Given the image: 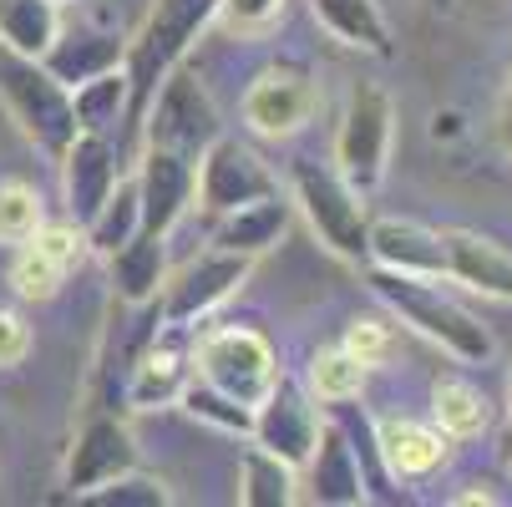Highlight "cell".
I'll list each match as a JSON object with an SVG mask.
<instances>
[{
	"instance_id": "cell-1",
	"label": "cell",
	"mask_w": 512,
	"mask_h": 507,
	"mask_svg": "<svg viewBox=\"0 0 512 507\" xmlns=\"http://www.w3.org/2000/svg\"><path fill=\"white\" fill-rule=\"evenodd\" d=\"M365 279H371V289L391 305V315H401L416 335H426L431 345H442L452 360H462V366H487L492 330L467 305H457L436 279H426V274H396V269H376V264H371V274H365Z\"/></svg>"
},
{
	"instance_id": "cell-20",
	"label": "cell",
	"mask_w": 512,
	"mask_h": 507,
	"mask_svg": "<svg viewBox=\"0 0 512 507\" xmlns=\"http://www.w3.org/2000/svg\"><path fill=\"white\" fill-rule=\"evenodd\" d=\"M289 208H295V203L274 188V193H264L254 203H239L234 213H218V219H213V249L249 254V259L269 254L284 239V229H289Z\"/></svg>"
},
{
	"instance_id": "cell-10",
	"label": "cell",
	"mask_w": 512,
	"mask_h": 507,
	"mask_svg": "<svg viewBox=\"0 0 512 507\" xmlns=\"http://www.w3.org/2000/svg\"><path fill=\"white\" fill-rule=\"evenodd\" d=\"M315 112H320V82L305 66H289V61L264 66L244 92V122L254 137H269V142L305 132L315 122Z\"/></svg>"
},
{
	"instance_id": "cell-24",
	"label": "cell",
	"mask_w": 512,
	"mask_h": 507,
	"mask_svg": "<svg viewBox=\"0 0 512 507\" xmlns=\"http://www.w3.org/2000/svg\"><path fill=\"white\" fill-rule=\"evenodd\" d=\"M61 31V6L56 0H0V51L16 56H46V46Z\"/></svg>"
},
{
	"instance_id": "cell-19",
	"label": "cell",
	"mask_w": 512,
	"mask_h": 507,
	"mask_svg": "<svg viewBox=\"0 0 512 507\" xmlns=\"http://www.w3.org/2000/svg\"><path fill=\"white\" fill-rule=\"evenodd\" d=\"M442 254H447V279L477 289L487 300L512 305V254L472 229H442Z\"/></svg>"
},
{
	"instance_id": "cell-5",
	"label": "cell",
	"mask_w": 512,
	"mask_h": 507,
	"mask_svg": "<svg viewBox=\"0 0 512 507\" xmlns=\"http://www.w3.org/2000/svg\"><path fill=\"white\" fill-rule=\"evenodd\" d=\"M0 102H6L11 122L36 142L41 153L61 158L66 142L77 137V112H71V87H61L46 61L0 51Z\"/></svg>"
},
{
	"instance_id": "cell-9",
	"label": "cell",
	"mask_w": 512,
	"mask_h": 507,
	"mask_svg": "<svg viewBox=\"0 0 512 507\" xmlns=\"http://www.w3.org/2000/svg\"><path fill=\"white\" fill-rule=\"evenodd\" d=\"M249 254H229V249H208L193 264H183L173 279H163L158 295V315L163 325H198L208 320L224 300L239 295V284L249 279Z\"/></svg>"
},
{
	"instance_id": "cell-14",
	"label": "cell",
	"mask_w": 512,
	"mask_h": 507,
	"mask_svg": "<svg viewBox=\"0 0 512 507\" xmlns=\"http://www.w3.org/2000/svg\"><path fill=\"white\" fill-rule=\"evenodd\" d=\"M61 163V193H66V219L87 229L92 213L107 203V193L122 178V158H117V142L107 132H77L66 142Z\"/></svg>"
},
{
	"instance_id": "cell-4",
	"label": "cell",
	"mask_w": 512,
	"mask_h": 507,
	"mask_svg": "<svg viewBox=\"0 0 512 507\" xmlns=\"http://www.w3.org/2000/svg\"><path fill=\"white\" fill-rule=\"evenodd\" d=\"M391 142H396V102L386 87L376 82H355L335 127V168L340 178L371 198L386 183V163H391Z\"/></svg>"
},
{
	"instance_id": "cell-32",
	"label": "cell",
	"mask_w": 512,
	"mask_h": 507,
	"mask_svg": "<svg viewBox=\"0 0 512 507\" xmlns=\"http://www.w3.org/2000/svg\"><path fill=\"white\" fill-rule=\"evenodd\" d=\"M310 391L320 396V401H355L360 391H365V366L345 350V345H325V350H315V360H310Z\"/></svg>"
},
{
	"instance_id": "cell-34",
	"label": "cell",
	"mask_w": 512,
	"mask_h": 507,
	"mask_svg": "<svg viewBox=\"0 0 512 507\" xmlns=\"http://www.w3.org/2000/svg\"><path fill=\"white\" fill-rule=\"evenodd\" d=\"M66 269L41 249V244H16V264H11V284H16V295L21 300H51L56 289H61Z\"/></svg>"
},
{
	"instance_id": "cell-12",
	"label": "cell",
	"mask_w": 512,
	"mask_h": 507,
	"mask_svg": "<svg viewBox=\"0 0 512 507\" xmlns=\"http://www.w3.org/2000/svg\"><path fill=\"white\" fill-rule=\"evenodd\" d=\"M127 467H137L132 431H127V421L112 406H97L77 426V437H71V447L61 457V487H66V497H82V492L102 487L107 477H117Z\"/></svg>"
},
{
	"instance_id": "cell-41",
	"label": "cell",
	"mask_w": 512,
	"mask_h": 507,
	"mask_svg": "<svg viewBox=\"0 0 512 507\" xmlns=\"http://www.w3.org/2000/svg\"><path fill=\"white\" fill-rule=\"evenodd\" d=\"M56 6H66V0H56Z\"/></svg>"
},
{
	"instance_id": "cell-30",
	"label": "cell",
	"mask_w": 512,
	"mask_h": 507,
	"mask_svg": "<svg viewBox=\"0 0 512 507\" xmlns=\"http://www.w3.org/2000/svg\"><path fill=\"white\" fill-rule=\"evenodd\" d=\"M178 406H183L193 421H203V426H213V431H224V437H249V431H254V406H244V401H234L229 391L208 386L203 376H188Z\"/></svg>"
},
{
	"instance_id": "cell-38",
	"label": "cell",
	"mask_w": 512,
	"mask_h": 507,
	"mask_svg": "<svg viewBox=\"0 0 512 507\" xmlns=\"http://www.w3.org/2000/svg\"><path fill=\"white\" fill-rule=\"evenodd\" d=\"M497 132H502V148L512 153V77H507V92H502V107H497Z\"/></svg>"
},
{
	"instance_id": "cell-27",
	"label": "cell",
	"mask_w": 512,
	"mask_h": 507,
	"mask_svg": "<svg viewBox=\"0 0 512 507\" xmlns=\"http://www.w3.org/2000/svg\"><path fill=\"white\" fill-rule=\"evenodd\" d=\"M137 229H142L137 178H117V188L107 193V203L92 213V224H87L82 234H87V249H92V254H112V249H122Z\"/></svg>"
},
{
	"instance_id": "cell-23",
	"label": "cell",
	"mask_w": 512,
	"mask_h": 507,
	"mask_svg": "<svg viewBox=\"0 0 512 507\" xmlns=\"http://www.w3.org/2000/svg\"><path fill=\"white\" fill-rule=\"evenodd\" d=\"M310 16L320 21L325 36H335L340 46L350 51H365V56H396V41H391V21L381 11V0H310Z\"/></svg>"
},
{
	"instance_id": "cell-36",
	"label": "cell",
	"mask_w": 512,
	"mask_h": 507,
	"mask_svg": "<svg viewBox=\"0 0 512 507\" xmlns=\"http://www.w3.org/2000/svg\"><path fill=\"white\" fill-rule=\"evenodd\" d=\"M365 371L371 366H386L391 360V350H396V335H391V325H381V320H350V330H345V340H340Z\"/></svg>"
},
{
	"instance_id": "cell-35",
	"label": "cell",
	"mask_w": 512,
	"mask_h": 507,
	"mask_svg": "<svg viewBox=\"0 0 512 507\" xmlns=\"http://www.w3.org/2000/svg\"><path fill=\"white\" fill-rule=\"evenodd\" d=\"M284 6L289 0H218L213 21H224L234 36H259V31H269L284 16Z\"/></svg>"
},
{
	"instance_id": "cell-21",
	"label": "cell",
	"mask_w": 512,
	"mask_h": 507,
	"mask_svg": "<svg viewBox=\"0 0 512 507\" xmlns=\"http://www.w3.org/2000/svg\"><path fill=\"white\" fill-rule=\"evenodd\" d=\"M107 269H112V295L127 305V310H148L158 295H163V279H168V249L158 234L137 229L122 249L107 254Z\"/></svg>"
},
{
	"instance_id": "cell-26",
	"label": "cell",
	"mask_w": 512,
	"mask_h": 507,
	"mask_svg": "<svg viewBox=\"0 0 512 507\" xmlns=\"http://www.w3.org/2000/svg\"><path fill=\"white\" fill-rule=\"evenodd\" d=\"M295 497H300L295 492V467L279 462L274 452H264L254 442L239 462V502L244 507H289Z\"/></svg>"
},
{
	"instance_id": "cell-6",
	"label": "cell",
	"mask_w": 512,
	"mask_h": 507,
	"mask_svg": "<svg viewBox=\"0 0 512 507\" xmlns=\"http://www.w3.org/2000/svg\"><path fill=\"white\" fill-rule=\"evenodd\" d=\"M193 376H203L218 391H229L244 406H259L264 391L279 381V360H274V345L259 330L224 325V330H208L193 345Z\"/></svg>"
},
{
	"instance_id": "cell-18",
	"label": "cell",
	"mask_w": 512,
	"mask_h": 507,
	"mask_svg": "<svg viewBox=\"0 0 512 507\" xmlns=\"http://www.w3.org/2000/svg\"><path fill=\"white\" fill-rule=\"evenodd\" d=\"M305 472H310V497L320 507H360L365 502V477H360L355 447H350L345 426L335 416L320 421V437H315V452H310Z\"/></svg>"
},
{
	"instance_id": "cell-29",
	"label": "cell",
	"mask_w": 512,
	"mask_h": 507,
	"mask_svg": "<svg viewBox=\"0 0 512 507\" xmlns=\"http://www.w3.org/2000/svg\"><path fill=\"white\" fill-rule=\"evenodd\" d=\"M335 421L345 426V437H350V447H355V462H360V477H365V502H401L396 477L386 472L381 447H376V426L365 421V416H355L350 401H335Z\"/></svg>"
},
{
	"instance_id": "cell-33",
	"label": "cell",
	"mask_w": 512,
	"mask_h": 507,
	"mask_svg": "<svg viewBox=\"0 0 512 507\" xmlns=\"http://www.w3.org/2000/svg\"><path fill=\"white\" fill-rule=\"evenodd\" d=\"M46 224V203L26 178L0 183V244H26Z\"/></svg>"
},
{
	"instance_id": "cell-28",
	"label": "cell",
	"mask_w": 512,
	"mask_h": 507,
	"mask_svg": "<svg viewBox=\"0 0 512 507\" xmlns=\"http://www.w3.org/2000/svg\"><path fill=\"white\" fill-rule=\"evenodd\" d=\"M71 112H77V132H107L112 137L117 117H127V77H122V66L71 87Z\"/></svg>"
},
{
	"instance_id": "cell-2",
	"label": "cell",
	"mask_w": 512,
	"mask_h": 507,
	"mask_svg": "<svg viewBox=\"0 0 512 507\" xmlns=\"http://www.w3.org/2000/svg\"><path fill=\"white\" fill-rule=\"evenodd\" d=\"M218 0H153L142 31L127 41L122 51V77H127V127L137 132L142 112H148L158 82L173 66H183L188 46L203 36V26L213 21Z\"/></svg>"
},
{
	"instance_id": "cell-13",
	"label": "cell",
	"mask_w": 512,
	"mask_h": 507,
	"mask_svg": "<svg viewBox=\"0 0 512 507\" xmlns=\"http://www.w3.org/2000/svg\"><path fill=\"white\" fill-rule=\"evenodd\" d=\"M249 437L264 447V452H274L279 462H289V467H305L310 462V452H315V437H320V416H315V401H310V391L295 381V376H284L279 371V381L264 391V401L254 406V431Z\"/></svg>"
},
{
	"instance_id": "cell-22",
	"label": "cell",
	"mask_w": 512,
	"mask_h": 507,
	"mask_svg": "<svg viewBox=\"0 0 512 507\" xmlns=\"http://www.w3.org/2000/svg\"><path fill=\"white\" fill-rule=\"evenodd\" d=\"M122 51L127 41L112 36V31H92V26H77V31H56V41L46 46V71L61 82V87H77L87 77H102V71H117L122 66Z\"/></svg>"
},
{
	"instance_id": "cell-8",
	"label": "cell",
	"mask_w": 512,
	"mask_h": 507,
	"mask_svg": "<svg viewBox=\"0 0 512 507\" xmlns=\"http://www.w3.org/2000/svg\"><path fill=\"white\" fill-rule=\"evenodd\" d=\"M279 178L269 173V163L239 137H224L218 132L208 148L198 153V183H193V203L203 213H234L239 203H254L264 193H274Z\"/></svg>"
},
{
	"instance_id": "cell-37",
	"label": "cell",
	"mask_w": 512,
	"mask_h": 507,
	"mask_svg": "<svg viewBox=\"0 0 512 507\" xmlns=\"http://www.w3.org/2000/svg\"><path fill=\"white\" fill-rule=\"evenodd\" d=\"M26 350H31V330H26V320L11 315V310H0V366H21Z\"/></svg>"
},
{
	"instance_id": "cell-11",
	"label": "cell",
	"mask_w": 512,
	"mask_h": 507,
	"mask_svg": "<svg viewBox=\"0 0 512 507\" xmlns=\"http://www.w3.org/2000/svg\"><path fill=\"white\" fill-rule=\"evenodd\" d=\"M193 376V345H188V325H158V335H148L137 345V355L127 360V381H122V406L127 411H158L173 406L183 396Z\"/></svg>"
},
{
	"instance_id": "cell-25",
	"label": "cell",
	"mask_w": 512,
	"mask_h": 507,
	"mask_svg": "<svg viewBox=\"0 0 512 507\" xmlns=\"http://www.w3.org/2000/svg\"><path fill=\"white\" fill-rule=\"evenodd\" d=\"M487 396L472 386V381H462V376H447V381H436V391H431V421L447 431L452 442H472V437H482L487 431Z\"/></svg>"
},
{
	"instance_id": "cell-39",
	"label": "cell",
	"mask_w": 512,
	"mask_h": 507,
	"mask_svg": "<svg viewBox=\"0 0 512 507\" xmlns=\"http://www.w3.org/2000/svg\"><path fill=\"white\" fill-rule=\"evenodd\" d=\"M436 6H457V0H436Z\"/></svg>"
},
{
	"instance_id": "cell-16",
	"label": "cell",
	"mask_w": 512,
	"mask_h": 507,
	"mask_svg": "<svg viewBox=\"0 0 512 507\" xmlns=\"http://www.w3.org/2000/svg\"><path fill=\"white\" fill-rule=\"evenodd\" d=\"M376 426V447L381 462L396 482H421L431 472H442L452 457V437L436 421H411V416H381Z\"/></svg>"
},
{
	"instance_id": "cell-7",
	"label": "cell",
	"mask_w": 512,
	"mask_h": 507,
	"mask_svg": "<svg viewBox=\"0 0 512 507\" xmlns=\"http://www.w3.org/2000/svg\"><path fill=\"white\" fill-rule=\"evenodd\" d=\"M137 132L148 142H158V148H173V153L198 163V153L218 137V107H213L208 87L193 77V71L173 66L168 77L158 82V92H153L148 112H142Z\"/></svg>"
},
{
	"instance_id": "cell-17",
	"label": "cell",
	"mask_w": 512,
	"mask_h": 507,
	"mask_svg": "<svg viewBox=\"0 0 512 507\" xmlns=\"http://www.w3.org/2000/svg\"><path fill=\"white\" fill-rule=\"evenodd\" d=\"M365 264L396 269V274L447 279L442 229H426V224H416V219H376L371 234H365Z\"/></svg>"
},
{
	"instance_id": "cell-15",
	"label": "cell",
	"mask_w": 512,
	"mask_h": 507,
	"mask_svg": "<svg viewBox=\"0 0 512 507\" xmlns=\"http://www.w3.org/2000/svg\"><path fill=\"white\" fill-rule=\"evenodd\" d=\"M137 203H142V229L168 239L178 229V219L193 208V183H198V163L173 153V148H158L148 142V153L137 163Z\"/></svg>"
},
{
	"instance_id": "cell-31",
	"label": "cell",
	"mask_w": 512,
	"mask_h": 507,
	"mask_svg": "<svg viewBox=\"0 0 512 507\" xmlns=\"http://www.w3.org/2000/svg\"><path fill=\"white\" fill-rule=\"evenodd\" d=\"M77 502H82V507H168V502H173V492H168V482H163V477L142 472V467H127V472L107 477L102 487L82 492Z\"/></svg>"
},
{
	"instance_id": "cell-3",
	"label": "cell",
	"mask_w": 512,
	"mask_h": 507,
	"mask_svg": "<svg viewBox=\"0 0 512 507\" xmlns=\"http://www.w3.org/2000/svg\"><path fill=\"white\" fill-rule=\"evenodd\" d=\"M289 193H295L300 213L310 219L315 239L350 259V264H365V234H371V213H365V198L340 178L335 163H320V158H295L289 163Z\"/></svg>"
},
{
	"instance_id": "cell-40",
	"label": "cell",
	"mask_w": 512,
	"mask_h": 507,
	"mask_svg": "<svg viewBox=\"0 0 512 507\" xmlns=\"http://www.w3.org/2000/svg\"><path fill=\"white\" fill-rule=\"evenodd\" d=\"M507 416H512V396H507Z\"/></svg>"
}]
</instances>
